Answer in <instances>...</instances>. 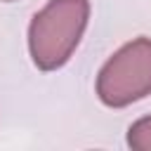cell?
<instances>
[{
  "mask_svg": "<svg viewBox=\"0 0 151 151\" xmlns=\"http://www.w3.org/2000/svg\"><path fill=\"white\" fill-rule=\"evenodd\" d=\"M90 19V0H50L28 26L31 59L40 71L61 68L76 52Z\"/></svg>",
  "mask_w": 151,
  "mask_h": 151,
  "instance_id": "cell-1",
  "label": "cell"
},
{
  "mask_svg": "<svg viewBox=\"0 0 151 151\" xmlns=\"http://www.w3.org/2000/svg\"><path fill=\"white\" fill-rule=\"evenodd\" d=\"M97 94L113 109H123L151 94V38H134L101 66Z\"/></svg>",
  "mask_w": 151,
  "mask_h": 151,
  "instance_id": "cell-2",
  "label": "cell"
},
{
  "mask_svg": "<svg viewBox=\"0 0 151 151\" xmlns=\"http://www.w3.org/2000/svg\"><path fill=\"white\" fill-rule=\"evenodd\" d=\"M127 146L134 151H151V116L139 118L127 130Z\"/></svg>",
  "mask_w": 151,
  "mask_h": 151,
  "instance_id": "cell-3",
  "label": "cell"
},
{
  "mask_svg": "<svg viewBox=\"0 0 151 151\" xmlns=\"http://www.w3.org/2000/svg\"><path fill=\"white\" fill-rule=\"evenodd\" d=\"M7 2H9V0H7Z\"/></svg>",
  "mask_w": 151,
  "mask_h": 151,
  "instance_id": "cell-4",
  "label": "cell"
}]
</instances>
